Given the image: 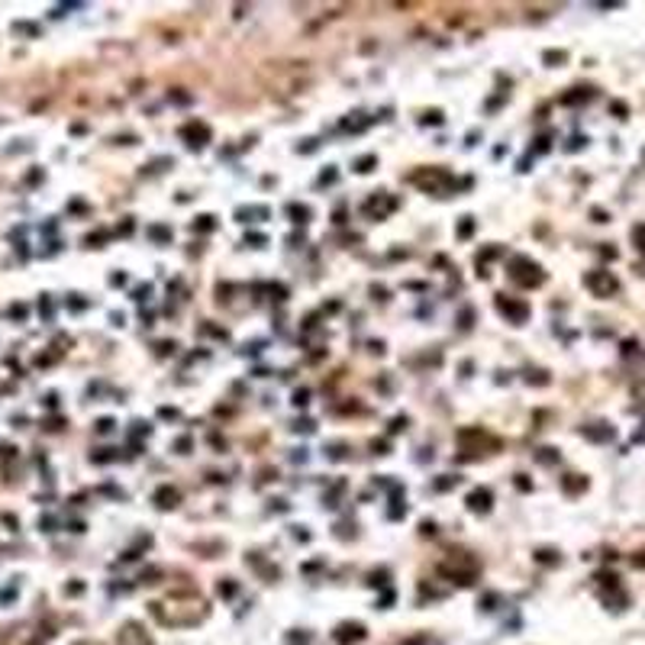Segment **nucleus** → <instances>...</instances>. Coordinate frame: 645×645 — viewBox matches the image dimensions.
I'll return each mask as SVG.
<instances>
[{"mask_svg":"<svg viewBox=\"0 0 645 645\" xmlns=\"http://www.w3.org/2000/svg\"><path fill=\"white\" fill-rule=\"evenodd\" d=\"M335 181V171L329 168V171H322V177H320V184H332Z\"/></svg>","mask_w":645,"mask_h":645,"instance_id":"22","label":"nucleus"},{"mask_svg":"<svg viewBox=\"0 0 645 645\" xmlns=\"http://www.w3.org/2000/svg\"><path fill=\"white\" fill-rule=\"evenodd\" d=\"M245 242H255V245H265V242H268V239H265V236H258V232H252V236H245Z\"/></svg>","mask_w":645,"mask_h":645,"instance_id":"21","label":"nucleus"},{"mask_svg":"<svg viewBox=\"0 0 645 645\" xmlns=\"http://www.w3.org/2000/svg\"><path fill=\"white\" fill-rule=\"evenodd\" d=\"M584 487H587V481H584L581 475H568V478H565V490H568V493H581Z\"/></svg>","mask_w":645,"mask_h":645,"instance_id":"9","label":"nucleus"},{"mask_svg":"<svg viewBox=\"0 0 645 645\" xmlns=\"http://www.w3.org/2000/svg\"><path fill=\"white\" fill-rule=\"evenodd\" d=\"M236 216L242 219V223H249V216H268V210H265V207H252V210H245V207H242Z\"/></svg>","mask_w":645,"mask_h":645,"instance_id":"14","label":"nucleus"},{"mask_svg":"<svg viewBox=\"0 0 645 645\" xmlns=\"http://www.w3.org/2000/svg\"><path fill=\"white\" fill-rule=\"evenodd\" d=\"M287 216H291L294 223H307V219H310V207H300V203H291V207H287Z\"/></svg>","mask_w":645,"mask_h":645,"instance_id":"8","label":"nucleus"},{"mask_svg":"<svg viewBox=\"0 0 645 645\" xmlns=\"http://www.w3.org/2000/svg\"><path fill=\"white\" fill-rule=\"evenodd\" d=\"M462 478H452V475H442V481H436V490H449V487H455Z\"/></svg>","mask_w":645,"mask_h":645,"instance_id":"17","label":"nucleus"},{"mask_svg":"<svg viewBox=\"0 0 645 645\" xmlns=\"http://www.w3.org/2000/svg\"><path fill=\"white\" fill-rule=\"evenodd\" d=\"M374 164H377V159H374V155H365V159H358V161H355V171H358V174H368V171H371Z\"/></svg>","mask_w":645,"mask_h":645,"instance_id":"12","label":"nucleus"},{"mask_svg":"<svg viewBox=\"0 0 645 645\" xmlns=\"http://www.w3.org/2000/svg\"><path fill=\"white\" fill-rule=\"evenodd\" d=\"M423 123H432V126H439V123H442V113H439V110H429V113L423 116Z\"/></svg>","mask_w":645,"mask_h":645,"instance_id":"18","label":"nucleus"},{"mask_svg":"<svg viewBox=\"0 0 645 645\" xmlns=\"http://www.w3.org/2000/svg\"><path fill=\"white\" fill-rule=\"evenodd\" d=\"M506 274H510V281H513V284H519V287H539L542 281H545V271H542L532 258H526V255L510 258Z\"/></svg>","mask_w":645,"mask_h":645,"instance_id":"1","label":"nucleus"},{"mask_svg":"<svg viewBox=\"0 0 645 645\" xmlns=\"http://www.w3.org/2000/svg\"><path fill=\"white\" fill-rule=\"evenodd\" d=\"M587 439H597V442H607V439H613V429L603 426V429H584Z\"/></svg>","mask_w":645,"mask_h":645,"instance_id":"10","label":"nucleus"},{"mask_svg":"<svg viewBox=\"0 0 645 645\" xmlns=\"http://www.w3.org/2000/svg\"><path fill=\"white\" fill-rule=\"evenodd\" d=\"M497 310L503 313L510 322H526V317H529V304L526 300H513V297H506V294H497Z\"/></svg>","mask_w":645,"mask_h":645,"instance_id":"3","label":"nucleus"},{"mask_svg":"<svg viewBox=\"0 0 645 645\" xmlns=\"http://www.w3.org/2000/svg\"><path fill=\"white\" fill-rule=\"evenodd\" d=\"M584 287L594 291V297H613V294L620 291V281H616V274L600 268V271H587L584 274Z\"/></svg>","mask_w":645,"mask_h":645,"instance_id":"2","label":"nucleus"},{"mask_svg":"<svg viewBox=\"0 0 645 645\" xmlns=\"http://www.w3.org/2000/svg\"><path fill=\"white\" fill-rule=\"evenodd\" d=\"M516 487H519V490H529V481H526V475H516Z\"/></svg>","mask_w":645,"mask_h":645,"instance_id":"27","label":"nucleus"},{"mask_svg":"<svg viewBox=\"0 0 645 645\" xmlns=\"http://www.w3.org/2000/svg\"><path fill=\"white\" fill-rule=\"evenodd\" d=\"M149 236H152L155 242H168V239H171V229H164V226H149Z\"/></svg>","mask_w":645,"mask_h":645,"instance_id":"13","label":"nucleus"},{"mask_svg":"<svg viewBox=\"0 0 645 645\" xmlns=\"http://www.w3.org/2000/svg\"><path fill=\"white\" fill-rule=\"evenodd\" d=\"M633 239L639 242V249H645V226H636V229H633Z\"/></svg>","mask_w":645,"mask_h":645,"instance_id":"19","label":"nucleus"},{"mask_svg":"<svg viewBox=\"0 0 645 645\" xmlns=\"http://www.w3.org/2000/svg\"><path fill=\"white\" fill-rule=\"evenodd\" d=\"M536 558H539V561H555V552H548V548H542V552L536 555Z\"/></svg>","mask_w":645,"mask_h":645,"instance_id":"25","label":"nucleus"},{"mask_svg":"<svg viewBox=\"0 0 645 645\" xmlns=\"http://www.w3.org/2000/svg\"><path fill=\"white\" fill-rule=\"evenodd\" d=\"M110 429H113V420H100L97 423V432H110Z\"/></svg>","mask_w":645,"mask_h":645,"instance_id":"26","label":"nucleus"},{"mask_svg":"<svg viewBox=\"0 0 645 645\" xmlns=\"http://www.w3.org/2000/svg\"><path fill=\"white\" fill-rule=\"evenodd\" d=\"M403 426H407V416H397V420H394V426H390V432H400Z\"/></svg>","mask_w":645,"mask_h":645,"instance_id":"24","label":"nucleus"},{"mask_svg":"<svg viewBox=\"0 0 645 645\" xmlns=\"http://www.w3.org/2000/svg\"><path fill=\"white\" fill-rule=\"evenodd\" d=\"M152 500H155V506H159V510H174L177 500H181V493H177L171 484H161L159 490H155V497H152Z\"/></svg>","mask_w":645,"mask_h":645,"instance_id":"6","label":"nucleus"},{"mask_svg":"<svg viewBox=\"0 0 645 645\" xmlns=\"http://www.w3.org/2000/svg\"><path fill=\"white\" fill-rule=\"evenodd\" d=\"M307 397H310L307 390H297V394H294V403H297V407H304V403H307Z\"/></svg>","mask_w":645,"mask_h":645,"instance_id":"23","label":"nucleus"},{"mask_svg":"<svg viewBox=\"0 0 645 645\" xmlns=\"http://www.w3.org/2000/svg\"><path fill=\"white\" fill-rule=\"evenodd\" d=\"M536 458H539L542 465H555V462H558V452H555V449H539Z\"/></svg>","mask_w":645,"mask_h":645,"instance_id":"15","label":"nucleus"},{"mask_svg":"<svg viewBox=\"0 0 645 645\" xmlns=\"http://www.w3.org/2000/svg\"><path fill=\"white\" fill-rule=\"evenodd\" d=\"M565 58H568L565 52H545V61H552V65H555V61H565Z\"/></svg>","mask_w":645,"mask_h":645,"instance_id":"20","label":"nucleus"},{"mask_svg":"<svg viewBox=\"0 0 645 645\" xmlns=\"http://www.w3.org/2000/svg\"><path fill=\"white\" fill-rule=\"evenodd\" d=\"M490 500H493V493L487 490V487H478V490H471L468 493V510L471 513H490Z\"/></svg>","mask_w":645,"mask_h":645,"instance_id":"5","label":"nucleus"},{"mask_svg":"<svg viewBox=\"0 0 645 645\" xmlns=\"http://www.w3.org/2000/svg\"><path fill=\"white\" fill-rule=\"evenodd\" d=\"M187 449H190V439H177V452H181V455H184V452H187Z\"/></svg>","mask_w":645,"mask_h":645,"instance_id":"28","label":"nucleus"},{"mask_svg":"<svg viewBox=\"0 0 645 645\" xmlns=\"http://www.w3.org/2000/svg\"><path fill=\"white\" fill-rule=\"evenodd\" d=\"M216 226V219L213 216H197V223H194V229H200V232H210Z\"/></svg>","mask_w":645,"mask_h":645,"instance_id":"16","label":"nucleus"},{"mask_svg":"<svg viewBox=\"0 0 645 645\" xmlns=\"http://www.w3.org/2000/svg\"><path fill=\"white\" fill-rule=\"evenodd\" d=\"M594 94H597L594 87H574L571 94H565V97H561V104H565V107H578V104H587Z\"/></svg>","mask_w":645,"mask_h":645,"instance_id":"7","label":"nucleus"},{"mask_svg":"<svg viewBox=\"0 0 645 645\" xmlns=\"http://www.w3.org/2000/svg\"><path fill=\"white\" fill-rule=\"evenodd\" d=\"M471 232H475V216H462V223H458V239H468Z\"/></svg>","mask_w":645,"mask_h":645,"instance_id":"11","label":"nucleus"},{"mask_svg":"<svg viewBox=\"0 0 645 645\" xmlns=\"http://www.w3.org/2000/svg\"><path fill=\"white\" fill-rule=\"evenodd\" d=\"M420 529H423V536H432V532H436V523H423Z\"/></svg>","mask_w":645,"mask_h":645,"instance_id":"29","label":"nucleus"},{"mask_svg":"<svg viewBox=\"0 0 645 645\" xmlns=\"http://www.w3.org/2000/svg\"><path fill=\"white\" fill-rule=\"evenodd\" d=\"M181 139H187L190 149H203L210 142V126L207 123H187V126H181Z\"/></svg>","mask_w":645,"mask_h":645,"instance_id":"4","label":"nucleus"}]
</instances>
